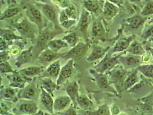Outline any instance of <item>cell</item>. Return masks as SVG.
Listing matches in <instances>:
<instances>
[{"label": "cell", "mask_w": 153, "mask_h": 115, "mask_svg": "<svg viewBox=\"0 0 153 115\" xmlns=\"http://www.w3.org/2000/svg\"><path fill=\"white\" fill-rule=\"evenodd\" d=\"M63 55V53L55 52L47 48L41 52L37 59L42 65H49L57 59H62Z\"/></svg>", "instance_id": "obj_20"}, {"label": "cell", "mask_w": 153, "mask_h": 115, "mask_svg": "<svg viewBox=\"0 0 153 115\" xmlns=\"http://www.w3.org/2000/svg\"><path fill=\"white\" fill-rule=\"evenodd\" d=\"M88 70L91 75L94 78L99 89L105 92L111 93L117 96H119L115 87L111 86L106 74L98 72L94 68H90Z\"/></svg>", "instance_id": "obj_8"}, {"label": "cell", "mask_w": 153, "mask_h": 115, "mask_svg": "<svg viewBox=\"0 0 153 115\" xmlns=\"http://www.w3.org/2000/svg\"></svg>", "instance_id": "obj_58"}, {"label": "cell", "mask_w": 153, "mask_h": 115, "mask_svg": "<svg viewBox=\"0 0 153 115\" xmlns=\"http://www.w3.org/2000/svg\"><path fill=\"white\" fill-rule=\"evenodd\" d=\"M11 25L24 40H35L40 34L38 27L30 22L27 17L22 19L20 22H14Z\"/></svg>", "instance_id": "obj_3"}, {"label": "cell", "mask_w": 153, "mask_h": 115, "mask_svg": "<svg viewBox=\"0 0 153 115\" xmlns=\"http://www.w3.org/2000/svg\"><path fill=\"white\" fill-rule=\"evenodd\" d=\"M120 12V7L111 2L105 1L102 6V19L105 22H110Z\"/></svg>", "instance_id": "obj_21"}, {"label": "cell", "mask_w": 153, "mask_h": 115, "mask_svg": "<svg viewBox=\"0 0 153 115\" xmlns=\"http://www.w3.org/2000/svg\"><path fill=\"white\" fill-rule=\"evenodd\" d=\"M0 37L7 42H13L17 40L24 39L20 35H17L10 29H0Z\"/></svg>", "instance_id": "obj_36"}, {"label": "cell", "mask_w": 153, "mask_h": 115, "mask_svg": "<svg viewBox=\"0 0 153 115\" xmlns=\"http://www.w3.org/2000/svg\"><path fill=\"white\" fill-rule=\"evenodd\" d=\"M61 69L62 66L60 59H57L47 66L40 77H49L52 79H57L60 74Z\"/></svg>", "instance_id": "obj_27"}, {"label": "cell", "mask_w": 153, "mask_h": 115, "mask_svg": "<svg viewBox=\"0 0 153 115\" xmlns=\"http://www.w3.org/2000/svg\"><path fill=\"white\" fill-rule=\"evenodd\" d=\"M26 44L27 42L24 39L14 40L9 50L10 56L17 57L23 51Z\"/></svg>", "instance_id": "obj_34"}, {"label": "cell", "mask_w": 153, "mask_h": 115, "mask_svg": "<svg viewBox=\"0 0 153 115\" xmlns=\"http://www.w3.org/2000/svg\"><path fill=\"white\" fill-rule=\"evenodd\" d=\"M91 43L79 42L76 45L72 47L70 50L63 53L62 59L65 60L73 59L75 61L83 59L88 52Z\"/></svg>", "instance_id": "obj_9"}, {"label": "cell", "mask_w": 153, "mask_h": 115, "mask_svg": "<svg viewBox=\"0 0 153 115\" xmlns=\"http://www.w3.org/2000/svg\"><path fill=\"white\" fill-rule=\"evenodd\" d=\"M126 52L135 55L142 57L146 54V51L142 43L134 40L132 41Z\"/></svg>", "instance_id": "obj_33"}, {"label": "cell", "mask_w": 153, "mask_h": 115, "mask_svg": "<svg viewBox=\"0 0 153 115\" xmlns=\"http://www.w3.org/2000/svg\"><path fill=\"white\" fill-rule=\"evenodd\" d=\"M35 1H38V2H41L40 0H35Z\"/></svg>", "instance_id": "obj_57"}, {"label": "cell", "mask_w": 153, "mask_h": 115, "mask_svg": "<svg viewBox=\"0 0 153 115\" xmlns=\"http://www.w3.org/2000/svg\"><path fill=\"white\" fill-rule=\"evenodd\" d=\"M110 111L112 115H118L120 113V109L115 104H113L110 107Z\"/></svg>", "instance_id": "obj_49"}, {"label": "cell", "mask_w": 153, "mask_h": 115, "mask_svg": "<svg viewBox=\"0 0 153 115\" xmlns=\"http://www.w3.org/2000/svg\"><path fill=\"white\" fill-rule=\"evenodd\" d=\"M92 113L94 115H112L110 107L107 104L99 105L95 111H92Z\"/></svg>", "instance_id": "obj_41"}, {"label": "cell", "mask_w": 153, "mask_h": 115, "mask_svg": "<svg viewBox=\"0 0 153 115\" xmlns=\"http://www.w3.org/2000/svg\"><path fill=\"white\" fill-rule=\"evenodd\" d=\"M56 115H54V114H49L48 112H45V113H44V115H60V114H55Z\"/></svg>", "instance_id": "obj_53"}, {"label": "cell", "mask_w": 153, "mask_h": 115, "mask_svg": "<svg viewBox=\"0 0 153 115\" xmlns=\"http://www.w3.org/2000/svg\"><path fill=\"white\" fill-rule=\"evenodd\" d=\"M36 6L42 11V13L52 25L57 29H62L59 24V17L60 9L51 2H35Z\"/></svg>", "instance_id": "obj_6"}, {"label": "cell", "mask_w": 153, "mask_h": 115, "mask_svg": "<svg viewBox=\"0 0 153 115\" xmlns=\"http://www.w3.org/2000/svg\"><path fill=\"white\" fill-rule=\"evenodd\" d=\"M76 109V108H75L74 105L72 104L67 109L65 110L63 112L59 113V114L60 115H79Z\"/></svg>", "instance_id": "obj_47"}, {"label": "cell", "mask_w": 153, "mask_h": 115, "mask_svg": "<svg viewBox=\"0 0 153 115\" xmlns=\"http://www.w3.org/2000/svg\"><path fill=\"white\" fill-rule=\"evenodd\" d=\"M72 104V102L67 94L56 97L54 99V114H59L69 108Z\"/></svg>", "instance_id": "obj_24"}, {"label": "cell", "mask_w": 153, "mask_h": 115, "mask_svg": "<svg viewBox=\"0 0 153 115\" xmlns=\"http://www.w3.org/2000/svg\"><path fill=\"white\" fill-rule=\"evenodd\" d=\"M150 25H149L148 28L145 30L140 35V36L145 40H150L153 37V24Z\"/></svg>", "instance_id": "obj_44"}, {"label": "cell", "mask_w": 153, "mask_h": 115, "mask_svg": "<svg viewBox=\"0 0 153 115\" xmlns=\"http://www.w3.org/2000/svg\"><path fill=\"white\" fill-rule=\"evenodd\" d=\"M9 74L10 75H7V79L10 81L9 86L19 89L24 88L26 86V84L31 82L33 79L28 78L26 77L23 76L19 71H15L13 73Z\"/></svg>", "instance_id": "obj_19"}, {"label": "cell", "mask_w": 153, "mask_h": 115, "mask_svg": "<svg viewBox=\"0 0 153 115\" xmlns=\"http://www.w3.org/2000/svg\"><path fill=\"white\" fill-rule=\"evenodd\" d=\"M52 4L55 5L60 9L68 7L71 4V0H49Z\"/></svg>", "instance_id": "obj_43"}, {"label": "cell", "mask_w": 153, "mask_h": 115, "mask_svg": "<svg viewBox=\"0 0 153 115\" xmlns=\"http://www.w3.org/2000/svg\"><path fill=\"white\" fill-rule=\"evenodd\" d=\"M148 24H153V17L152 18V19L150 20V21L149 22Z\"/></svg>", "instance_id": "obj_54"}, {"label": "cell", "mask_w": 153, "mask_h": 115, "mask_svg": "<svg viewBox=\"0 0 153 115\" xmlns=\"http://www.w3.org/2000/svg\"><path fill=\"white\" fill-rule=\"evenodd\" d=\"M41 87L54 97V92L60 86H58L53 79L49 77H40Z\"/></svg>", "instance_id": "obj_30"}, {"label": "cell", "mask_w": 153, "mask_h": 115, "mask_svg": "<svg viewBox=\"0 0 153 115\" xmlns=\"http://www.w3.org/2000/svg\"><path fill=\"white\" fill-rule=\"evenodd\" d=\"M13 42H7L2 38L0 37V51H9Z\"/></svg>", "instance_id": "obj_46"}, {"label": "cell", "mask_w": 153, "mask_h": 115, "mask_svg": "<svg viewBox=\"0 0 153 115\" xmlns=\"http://www.w3.org/2000/svg\"><path fill=\"white\" fill-rule=\"evenodd\" d=\"M36 78L33 81L29 83L28 85H26L24 88L19 89L17 94V96L20 99H25L34 100L39 98L40 94L41 93V89H39L36 85Z\"/></svg>", "instance_id": "obj_13"}, {"label": "cell", "mask_w": 153, "mask_h": 115, "mask_svg": "<svg viewBox=\"0 0 153 115\" xmlns=\"http://www.w3.org/2000/svg\"><path fill=\"white\" fill-rule=\"evenodd\" d=\"M130 72L119 63L110 71L105 73L110 82L111 85H114V87L118 93L119 96L122 94V93L123 92L125 81Z\"/></svg>", "instance_id": "obj_5"}, {"label": "cell", "mask_w": 153, "mask_h": 115, "mask_svg": "<svg viewBox=\"0 0 153 115\" xmlns=\"http://www.w3.org/2000/svg\"><path fill=\"white\" fill-rule=\"evenodd\" d=\"M92 14L83 8L81 10L79 20L77 23L76 32L79 35L82 36L86 43H91L88 37V29L92 19Z\"/></svg>", "instance_id": "obj_10"}, {"label": "cell", "mask_w": 153, "mask_h": 115, "mask_svg": "<svg viewBox=\"0 0 153 115\" xmlns=\"http://www.w3.org/2000/svg\"><path fill=\"white\" fill-rule=\"evenodd\" d=\"M10 55L9 51H3L0 52V62L8 61L10 58Z\"/></svg>", "instance_id": "obj_48"}, {"label": "cell", "mask_w": 153, "mask_h": 115, "mask_svg": "<svg viewBox=\"0 0 153 115\" xmlns=\"http://www.w3.org/2000/svg\"><path fill=\"white\" fill-rule=\"evenodd\" d=\"M91 37L94 42H97L98 41L105 42L108 40L107 31L100 18H93Z\"/></svg>", "instance_id": "obj_11"}, {"label": "cell", "mask_w": 153, "mask_h": 115, "mask_svg": "<svg viewBox=\"0 0 153 115\" xmlns=\"http://www.w3.org/2000/svg\"><path fill=\"white\" fill-rule=\"evenodd\" d=\"M41 93L39 96L40 103L42 107L44 108L47 112L49 114H54L53 111V104L54 99L50 94L47 92L44 89L40 87Z\"/></svg>", "instance_id": "obj_26"}, {"label": "cell", "mask_w": 153, "mask_h": 115, "mask_svg": "<svg viewBox=\"0 0 153 115\" xmlns=\"http://www.w3.org/2000/svg\"><path fill=\"white\" fill-rule=\"evenodd\" d=\"M109 1L112 4L117 5L119 7H122L125 3V0H105Z\"/></svg>", "instance_id": "obj_50"}, {"label": "cell", "mask_w": 153, "mask_h": 115, "mask_svg": "<svg viewBox=\"0 0 153 115\" xmlns=\"http://www.w3.org/2000/svg\"><path fill=\"white\" fill-rule=\"evenodd\" d=\"M38 109L35 101L20 99L12 111L16 115H31L37 113L39 111Z\"/></svg>", "instance_id": "obj_12"}, {"label": "cell", "mask_w": 153, "mask_h": 115, "mask_svg": "<svg viewBox=\"0 0 153 115\" xmlns=\"http://www.w3.org/2000/svg\"><path fill=\"white\" fill-rule=\"evenodd\" d=\"M135 35L128 37H120L117 39L114 46L110 49L109 52L112 55L124 52L127 50L132 41L135 40Z\"/></svg>", "instance_id": "obj_17"}, {"label": "cell", "mask_w": 153, "mask_h": 115, "mask_svg": "<svg viewBox=\"0 0 153 115\" xmlns=\"http://www.w3.org/2000/svg\"><path fill=\"white\" fill-rule=\"evenodd\" d=\"M83 111V113H82V114L80 115H94L92 111Z\"/></svg>", "instance_id": "obj_51"}, {"label": "cell", "mask_w": 153, "mask_h": 115, "mask_svg": "<svg viewBox=\"0 0 153 115\" xmlns=\"http://www.w3.org/2000/svg\"><path fill=\"white\" fill-rule=\"evenodd\" d=\"M139 13L142 16L149 18L153 16V0H148Z\"/></svg>", "instance_id": "obj_40"}, {"label": "cell", "mask_w": 153, "mask_h": 115, "mask_svg": "<svg viewBox=\"0 0 153 115\" xmlns=\"http://www.w3.org/2000/svg\"><path fill=\"white\" fill-rule=\"evenodd\" d=\"M136 69L146 78L153 79V64H142Z\"/></svg>", "instance_id": "obj_39"}, {"label": "cell", "mask_w": 153, "mask_h": 115, "mask_svg": "<svg viewBox=\"0 0 153 115\" xmlns=\"http://www.w3.org/2000/svg\"><path fill=\"white\" fill-rule=\"evenodd\" d=\"M149 17L142 16L140 13H137L126 19L125 20V22L128 28L137 31L145 25Z\"/></svg>", "instance_id": "obj_22"}, {"label": "cell", "mask_w": 153, "mask_h": 115, "mask_svg": "<svg viewBox=\"0 0 153 115\" xmlns=\"http://www.w3.org/2000/svg\"><path fill=\"white\" fill-rule=\"evenodd\" d=\"M118 115H126L125 113H123V112H120Z\"/></svg>", "instance_id": "obj_56"}, {"label": "cell", "mask_w": 153, "mask_h": 115, "mask_svg": "<svg viewBox=\"0 0 153 115\" xmlns=\"http://www.w3.org/2000/svg\"><path fill=\"white\" fill-rule=\"evenodd\" d=\"M62 39L68 45V47L72 48L80 42V35L76 31H71L63 36Z\"/></svg>", "instance_id": "obj_37"}, {"label": "cell", "mask_w": 153, "mask_h": 115, "mask_svg": "<svg viewBox=\"0 0 153 115\" xmlns=\"http://www.w3.org/2000/svg\"><path fill=\"white\" fill-rule=\"evenodd\" d=\"M45 70L44 66H29L20 70L19 72L24 77L33 79L36 76H41Z\"/></svg>", "instance_id": "obj_28"}, {"label": "cell", "mask_w": 153, "mask_h": 115, "mask_svg": "<svg viewBox=\"0 0 153 115\" xmlns=\"http://www.w3.org/2000/svg\"><path fill=\"white\" fill-rule=\"evenodd\" d=\"M16 70H14L12 66L8 61L0 62V72L1 74H7L13 73Z\"/></svg>", "instance_id": "obj_42"}, {"label": "cell", "mask_w": 153, "mask_h": 115, "mask_svg": "<svg viewBox=\"0 0 153 115\" xmlns=\"http://www.w3.org/2000/svg\"><path fill=\"white\" fill-rule=\"evenodd\" d=\"M19 89L10 86H1L0 90V99L1 100L11 101L13 102H18L19 99L17 94Z\"/></svg>", "instance_id": "obj_25"}, {"label": "cell", "mask_w": 153, "mask_h": 115, "mask_svg": "<svg viewBox=\"0 0 153 115\" xmlns=\"http://www.w3.org/2000/svg\"><path fill=\"white\" fill-rule=\"evenodd\" d=\"M138 70L135 69L131 71L126 79L123 85V92H127L139 82Z\"/></svg>", "instance_id": "obj_31"}, {"label": "cell", "mask_w": 153, "mask_h": 115, "mask_svg": "<svg viewBox=\"0 0 153 115\" xmlns=\"http://www.w3.org/2000/svg\"><path fill=\"white\" fill-rule=\"evenodd\" d=\"M1 115H16L13 112H12L8 107L7 105L2 100L1 101Z\"/></svg>", "instance_id": "obj_45"}, {"label": "cell", "mask_w": 153, "mask_h": 115, "mask_svg": "<svg viewBox=\"0 0 153 115\" xmlns=\"http://www.w3.org/2000/svg\"><path fill=\"white\" fill-rule=\"evenodd\" d=\"M7 7L1 14V21L12 19L25 10L24 7L22 4L19 5L16 0H7Z\"/></svg>", "instance_id": "obj_14"}, {"label": "cell", "mask_w": 153, "mask_h": 115, "mask_svg": "<svg viewBox=\"0 0 153 115\" xmlns=\"http://www.w3.org/2000/svg\"><path fill=\"white\" fill-rule=\"evenodd\" d=\"M125 52L119 59V63L122 65L126 69H136L142 65V57L135 55L131 54H126Z\"/></svg>", "instance_id": "obj_18"}, {"label": "cell", "mask_w": 153, "mask_h": 115, "mask_svg": "<svg viewBox=\"0 0 153 115\" xmlns=\"http://www.w3.org/2000/svg\"><path fill=\"white\" fill-rule=\"evenodd\" d=\"M149 40L150 42H152L153 46V38H152V39H150V40Z\"/></svg>", "instance_id": "obj_55"}, {"label": "cell", "mask_w": 153, "mask_h": 115, "mask_svg": "<svg viewBox=\"0 0 153 115\" xmlns=\"http://www.w3.org/2000/svg\"><path fill=\"white\" fill-rule=\"evenodd\" d=\"M75 71V60L69 59L65 64L62 67L61 70L56 82L58 86H61L70 79Z\"/></svg>", "instance_id": "obj_15"}, {"label": "cell", "mask_w": 153, "mask_h": 115, "mask_svg": "<svg viewBox=\"0 0 153 115\" xmlns=\"http://www.w3.org/2000/svg\"><path fill=\"white\" fill-rule=\"evenodd\" d=\"M44 115V112L42 111H39L37 113L34 114H31V115Z\"/></svg>", "instance_id": "obj_52"}, {"label": "cell", "mask_w": 153, "mask_h": 115, "mask_svg": "<svg viewBox=\"0 0 153 115\" xmlns=\"http://www.w3.org/2000/svg\"><path fill=\"white\" fill-rule=\"evenodd\" d=\"M47 47L55 52H59L62 49L68 47V45L62 39H53L49 42Z\"/></svg>", "instance_id": "obj_38"}, {"label": "cell", "mask_w": 153, "mask_h": 115, "mask_svg": "<svg viewBox=\"0 0 153 115\" xmlns=\"http://www.w3.org/2000/svg\"><path fill=\"white\" fill-rule=\"evenodd\" d=\"M125 52L119 53L114 55L111 54L108 51L105 57L100 60L99 62H97V64L94 66V69L98 72L102 74L107 73V72L112 70L117 65L119 64V59Z\"/></svg>", "instance_id": "obj_7"}, {"label": "cell", "mask_w": 153, "mask_h": 115, "mask_svg": "<svg viewBox=\"0 0 153 115\" xmlns=\"http://www.w3.org/2000/svg\"><path fill=\"white\" fill-rule=\"evenodd\" d=\"M81 11L79 6L74 2L68 7L60 9L59 17V24L64 30H70L74 26L76 25L79 20Z\"/></svg>", "instance_id": "obj_1"}, {"label": "cell", "mask_w": 153, "mask_h": 115, "mask_svg": "<svg viewBox=\"0 0 153 115\" xmlns=\"http://www.w3.org/2000/svg\"><path fill=\"white\" fill-rule=\"evenodd\" d=\"M21 4L25 7L26 17L38 27L40 32H41L47 27V20L42 13V11L36 6L35 2L32 3V2L25 0L24 3Z\"/></svg>", "instance_id": "obj_4"}, {"label": "cell", "mask_w": 153, "mask_h": 115, "mask_svg": "<svg viewBox=\"0 0 153 115\" xmlns=\"http://www.w3.org/2000/svg\"><path fill=\"white\" fill-rule=\"evenodd\" d=\"M77 107L84 111H94L96 107L94 102L85 94H80L77 99Z\"/></svg>", "instance_id": "obj_29"}, {"label": "cell", "mask_w": 153, "mask_h": 115, "mask_svg": "<svg viewBox=\"0 0 153 115\" xmlns=\"http://www.w3.org/2000/svg\"><path fill=\"white\" fill-rule=\"evenodd\" d=\"M83 8L91 14H96L99 10L100 4L98 0H83Z\"/></svg>", "instance_id": "obj_35"}, {"label": "cell", "mask_w": 153, "mask_h": 115, "mask_svg": "<svg viewBox=\"0 0 153 115\" xmlns=\"http://www.w3.org/2000/svg\"><path fill=\"white\" fill-rule=\"evenodd\" d=\"M91 47V51L85 59L86 61L90 63L95 62L99 60H101L102 58L105 57L111 49L110 47H103L95 43H93Z\"/></svg>", "instance_id": "obj_16"}, {"label": "cell", "mask_w": 153, "mask_h": 115, "mask_svg": "<svg viewBox=\"0 0 153 115\" xmlns=\"http://www.w3.org/2000/svg\"><path fill=\"white\" fill-rule=\"evenodd\" d=\"M65 32V31L63 29H57L53 28L50 29L47 27L44 29L35 40L33 50L34 58H37L42 51L48 48L47 45L49 41L53 39L58 35Z\"/></svg>", "instance_id": "obj_2"}, {"label": "cell", "mask_w": 153, "mask_h": 115, "mask_svg": "<svg viewBox=\"0 0 153 115\" xmlns=\"http://www.w3.org/2000/svg\"><path fill=\"white\" fill-rule=\"evenodd\" d=\"M33 50V46H31L28 49L22 51L17 57H16L14 63L16 67L20 68L23 65L30 63L34 58Z\"/></svg>", "instance_id": "obj_23"}, {"label": "cell", "mask_w": 153, "mask_h": 115, "mask_svg": "<svg viewBox=\"0 0 153 115\" xmlns=\"http://www.w3.org/2000/svg\"><path fill=\"white\" fill-rule=\"evenodd\" d=\"M79 86L77 83L76 81H74L70 83L66 88L67 94L70 97L71 100L72 102V104L75 108L77 107V99L79 95Z\"/></svg>", "instance_id": "obj_32"}]
</instances>
